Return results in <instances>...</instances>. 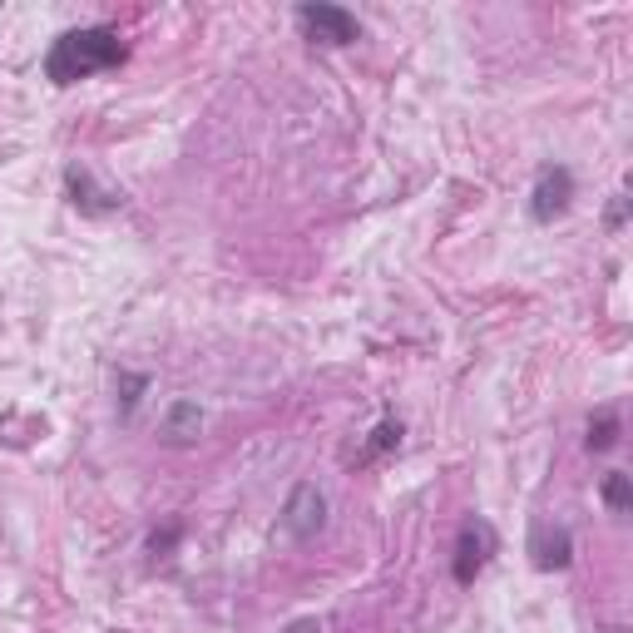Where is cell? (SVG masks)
Here are the masks:
<instances>
[{
    "label": "cell",
    "mask_w": 633,
    "mask_h": 633,
    "mask_svg": "<svg viewBox=\"0 0 633 633\" xmlns=\"http://www.w3.org/2000/svg\"><path fill=\"white\" fill-rule=\"evenodd\" d=\"M124 54L130 50H124L119 31H109V25H85V31H65L50 45V54H45V75H50L54 85H80V80H89V75L119 70L124 65Z\"/></svg>",
    "instance_id": "6da1fadb"
},
{
    "label": "cell",
    "mask_w": 633,
    "mask_h": 633,
    "mask_svg": "<svg viewBox=\"0 0 633 633\" xmlns=\"http://www.w3.org/2000/svg\"><path fill=\"white\" fill-rule=\"evenodd\" d=\"M297 25L307 40L317 45H352L356 35H362V25H356L352 11H342V5H297Z\"/></svg>",
    "instance_id": "7a4b0ae2"
},
{
    "label": "cell",
    "mask_w": 633,
    "mask_h": 633,
    "mask_svg": "<svg viewBox=\"0 0 633 633\" xmlns=\"http://www.w3.org/2000/svg\"><path fill=\"white\" fill-rule=\"evenodd\" d=\"M322 525H327V495L312 480H302L297 490L288 495V504H282V529H288L292 539H317Z\"/></svg>",
    "instance_id": "3957f363"
},
{
    "label": "cell",
    "mask_w": 633,
    "mask_h": 633,
    "mask_svg": "<svg viewBox=\"0 0 633 633\" xmlns=\"http://www.w3.org/2000/svg\"><path fill=\"white\" fill-rule=\"evenodd\" d=\"M490 555H495V529L485 520H465L461 539H455V564H451L455 584H475V574L490 564Z\"/></svg>",
    "instance_id": "277c9868"
},
{
    "label": "cell",
    "mask_w": 633,
    "mask_h": 633,
    "mask_svg": "<svg viewBox=\"0 0 633 633\" xmlns=\"http://www.w3.org/2000/svg\"><path fill=\"white\" fill-rule=\"evenodd\" d=\"M574 204V173L564 169V163H555V169H539L535 179V194H529V218L535 223H555L564 208Z\"/></svg>",
    "instance_id": "5b68a950"
},
{
    "label": "cell",
    "mask_w": 633,
    "mask_h": 633,
    "mask_svg": "<svg viewBox=\"0 0 633 633\" xmlns=\"http://www.w3.org/2000/svg\"><path fill=\"white\" fill-rule=\"evenodd\" d=\"M529 559H535V569H569V559H574V535H569V525H545V520H539V525L529 529Z\"/></svg>",
    "instance_id": "8992f818"
},
{
    "label": "cell",
    "mask_w": 633,
    "mask_h": 633,
    "mask_svg": "<svg viewBox=\"0 0 633 633\" xmlns=\"http://www.w3.org/2000/svg\"><path fill=\"white\" fill-rule=\"evenodd\" d=\"M65 188H70V204L85 208V214H109V208H119V194H114V188H99L89 169H70Z\"/></svg>",
    "instance_id": "52a82bcc"
},
{
    "label": "cell",
    "mask_w": 633,
    "mask_h": 633,
    "mask_svg": "<svg viewBox=\"0 0 633 633\" xmlns=\"http://www.w3.org/2000/svg\"><path fill=\"white\" fill-rule=\"evenodd\" d=\"M198 430H204V411H198V401H173L169 416H163V440H169V446H194Z\"/></svg>",
    "instance_id": "ba28073f"
},
{
    "label": "cell",
    "mask_w": 633,
    "mask_h": 633,
    "mask_svg": "<svg viewBox=\"0 0 633 633\" xmlns=\"http://www.w3.org/2000/svg\"><path fill=\"white\" fill-rule=\"evenodd\" d=\"M619 446V411L604 406L599 416H589V451H613Z\"/></svg>",
    "instance_id": "9c48e42d"
},
{
    "label": "cell",
    "mask_w": 633,
    "mask_h": 633,
    "mask_svg": "<svg viewBox=\"0 0 633 633\" xmlns=\"http://www.w3.org/2000/svg\"><path fill=\"white\" fill-rule=\"evenodd\" d=\"M397 446H401V421H381V426H376L372 430V440H366V446H362V451H356V461H376V455H381V451H397Z\"/></svg>",
    "instance_id": "30bf717a"
},
{
    "label": "cell",
    "mask_w": 633,
    "mask_h": 633,
    "mask_svg": "<svg viewBox=\"0 0 633 633\" xmlns=\"http://www.w3.org/2000/svg\"><path fill=\"white\" fill-rule=\"evenodd\" d=\"M604 504H609L613 515H623V510L633 504V485H629V475H623V471L604 475Z\"/></svg>",
    "instance_id": "8fae6325"
},
{
    "label": "cell",
    "mask_w": 633,
    "mask_h": 633,
    "mask_svg": "<svg viewBox=\"0 0 633 633\" xmlns=\"http://www.w3.org/2000/svg\"><path fill=\"white\" fill-rule=\"evenodd\" d=\"M179 535H183L179 520H173V525H163V529H154V535H149V555H154V559H163L173 545H179Z\"/></svg>",
    "instance_id": "7c38bea8"
},
{
    "label": "cell",
    "mask_w": 633,
    "mask_h": 633,
    "mask_svg": "<svg viewBox=\"0 0 633 633\" xmlns=\"http://www.w3.org/2000/svg\"><path fill=\"white\" fill-rule=\"evenodd\" d=\"M119 381H124V416H130V411L139 406V391L149 387V376H130V372H119Z\"/></svg>",
    "instance_id": "4fadbf2b"
},
{
    "label": "cell",
    "mask_w": 633,
    "mask_h": 633,
    "mask_svg": "<svg viewBox=\"0 0 633 633\" xmlns=\"http://www.w3.org/2000/svg\"><path fill=\"white\" fill-rule=\"evenodd\" d=\"M623 218H629V198H613V208H609V228H623Z\"/></svg>",
    "instance_id": "5bb4252c"
},
{
    "label": "cell",
    "mask_w": 633,
    "mask_h": 633,
    "mask_svg": "<svg viewBox=\"0 0 633 633\" xmlns=\"http://www.w3.org/2000/svg\"><path fill=\"white\" fill-rule=\"evenodd\" d=\"M288 633H317V619H297Z\"/></svg>",
    "instance_id": "9a60e30c"
}]
</instances>
